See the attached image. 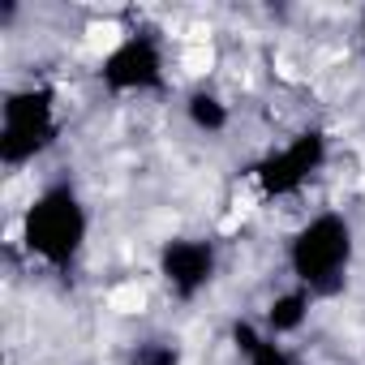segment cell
<instances>
[{
    "label": "cell",
    "mask_w": 365,
    "mask_h": 365,
    "mask_svg": "<svg viewBox=\"0 0 365 365\" xmlns=\"http://www.w3.org/2000/svg\"><path fill=\"white\" fill-rule=\"evenodd\" d=\"M22 245L48 267H69L86 245V207L69 185H48L22 215Z\"/></svg>",
    "instance_id": "cell-1"
},
{
    "label": "cell",
    "mask_w": 365,
    "mask_h": 365,
    "mask_svg": "<svg viewBox=\"0 0 365 365\" xmlns=\"http://www.w3.org/2000/svg\"><path fill=\"white\" fill-rule=\"evenodd\" d=\"M352 262V224L339 211H318L288 245V267L297 288L314 292H335L344 284V271Z\"/></svg>",
    "instance_id": "cell-2"
},
{
    "label": "cell",
    "mask_w": 365,
    "mask_h": 365,
    "mask_svg": "<svg viewBox=\"0 0 365 365\" xmlns=\"http://www.w3.org/2000/svg\"><path fill=\"white\" fill-rule=\"evenodd\" d=\"M56 95L43 86L9 91L0 103V159L5 168H26L35 155H43L56 142Z\"/></svg>",
    "instance_id": "cell-3"
},
{
    "label": "cell",
    "mask_w": 365,
    "mask_h": 365,
    "mask_svg": "<svg viewBox=\"0 0 365 365\" xmlns=\"http://www.w3.org/2000/svg\"><path fill=\"white\" fill-rule=\"evenodd\" d=\"M322 159H327L322 133H301V138H292L288 146H275V150L254 168L262 198H288V194H297L305 180L322 168Z\"/></svg>",
    "instance_id": "cell-4"
},
{
    "label": "cell",
    "mask_w": 365,
    "mask_h": 365,
    "mask_svg": "<svg viewBox=\"0 0 365 365\" xmlns=\"http://www.w3.org/2000/svg\"><path fill=\"white\" fill-rule=\"evenodd\" d=\"M99 78L112 91H150L163 82V52L150 35H125L103 56Z\"/></svg>",
    "instance_id": "cell-5"
},
{
    "label": "cell",
    "mask_w": 365,
    "mask_h": 365,
    "mask_svg": "<svg viewBox=\"0 0 365 365\" xmlns=\"http://www.w3.org/2000/svg\"><path fill=\"white\" fill-rule=\"evenodd\" d=\"M159 275L176 297H198L215 275V245L202 241V237L168 241L163 254H159Z\"/></svg>",
    "instance_id": "cell-6"
},
{
    "label": "cell",
    "mask_w": 365,
    "mask_h": 365,
    "mask_svg": "<svg viewBox=\"0 0 365 365\" xmlns=\"http://www.w3.org/2000/svg\"><path fill=\"white\" fill-rule=\"evenodd\" d=\"M232 335H237V348L245 352V361H250V365H297V361H292V352H288L271 331H254L250 322H241Z\"/></svg>",
    "instance_id": "cell-7"
},
{
    "label": "cell",
    "mask_w": 365,
    "mask_h": 365,
    "mask_svg": "<svg viewBox=\"0 0 365 365\" xmlns=\"http://www.w3.org/2000/svg\"><path fill=\"white\" fill-rule=\"evenodd\" d=\"M305 318H309V292H305V288H292V292H284V297L271 301V309H267V331L279 339V335L301 331Z\"/></svg>",
    "instance_id": "cell-8"
},
{
    "label": "cell",
    "mask_w": 365,
    "mask_h": 365,
    "mask_svg": "<svg viewBox=\"0 0 365 365\" xmlns=\"http://www.w3.org/2000/svg\"><path fill=\"white\" fill-rule=\"evenodd\" d=\"M190 116H194V125H198V129H224V125H228L224 103H220L215 95H207V91H198V95L190 99Z\"/></svg>",
    "instance_id": "cell-9"
},
{
    "label": "cell",
    "mask_w": 365,
    "mask_h": 365,
    "mask_svg": "<svg viewBox=\"0 0 365 365\" xmlns=\"http://www.w3.org/2000/svg\"><path fill=\"white\" fill-rule=\"evenodd\" d=\"M176 361L180 356H176L172 344H142L138 356H133V365H176Z\"/></svg>",
    "instance_id": "cell-10"
},
{
    "label": "cell",
    "mask_w": 365,
    "mask_h": 365,
    "mask_svg": "<svg viewBox=\"0 0 365 365\" xmlns=\"http://www.w3.org/2000/svg\"><path fill=\"white\" fill-rule=\"evenodd\" d=\"M361 31H365V26H361Z\"/></svg>",
    "instance_id": "cell-11"
}]
</instances>
